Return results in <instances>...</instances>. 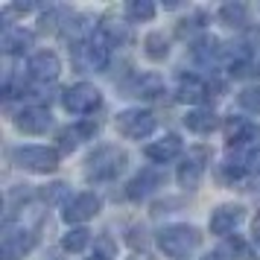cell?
<instances>
[{"mask_svg":"<svg viewBox=\"0 0 260 260\" xmlns=\"http://www.w3.org/2000/svg\"><path fill=\"white\" fill-rule=\"evenodd\" d=\"M199 243H202V234L193 225H167V228L158 231V248L173 260L190 257L199 248Z\"/></svg>","mask_w":260,"mask_h":260,"instance_id":"1","label":"cell"},{"mask_svg":"<svg viewBox=\"0 0 260 260\" xmlns=\"http://www.w3.org/2000/svg\"><path fill=\"white\" fill-rule=\"evenodd\" d=\"M126 167V152L117 149V146H100L88 155L85 161V176L88 181H111L117 178Z\"/></svg>","mask_w":260,"mask_h":260,"instance_id":"2","label":"cell"},{"mask_svg":"<svg viewBox=\"0 0 260 260\" xmlns=\"http://www.w3.org/2000/svg\"><path fill=\"white\" fill-rule=\"evenodd\" d=\"M12 161L21 170L38 173V176H47V173L59 170V155H56V149H47V146H15Z\"/></svg>","mask_w":260,"mask_h":260,"instance_id":"3","label":"cell"},{"mask_svg":"<svg viewBox=\"0 0 260 260\" xmlns=\"http://www.w3.org/2000/svg\"><path fill=\"white\" fill-rule=\"evenodd\" d=\"M117 132L129 141H143L146 135L155 132V114L143 108H126L117 114Z\"/></svg>","mask_w":260,"mask_h":260,"instance_id":"4","label":"cell"},{"mask_svg":"<svg viewBox=\"0 0 260 260\" xmlns=\"http://www.w3.org/2000/svg\"><path fill=\"white\" fill-rule=\"evenodd\" d=\"M208 161H211V149L208 146H193V149H187L184 161L178 164V184L184 190H196L202 176H205Z\"/></svg>","mask_w":260,"mask_h":260,"instance_id":"5","label":"cell"},{"mask_svg":"<svg viewBox=\"0 0 260 260\" xmlns=\"http://www.w3.org/2000/svg\"><path fill=\"white\" fill-rule=\"evenodd\" d=\"M108 50L100 38H91V41H79L73 47V64L79 71H106L108 68Z\"/></svg>","mask_w":260,"mask_h":260,"instance_id":"6","label":"cell"},{"mask_svg":"<svg viewBox=\"0 0 260 260\" xmlns=\"http://www.w3.org/2000/svg\"><path fill=\"white\" fill-rule=\"evenodd\" d=\"M100 100H103L100 91L88 82L71 85V88L64 91V96H61V103H64V108H68L71 114H88V111H94V108L100 106Z\"/></svg>","mask_w":260,"mask_h":260,"instance_id":"7","label":"cell"},{"mask_svg":"<svg viewBox=\"0 0 260 260\" xmlns=\"http://www.w3.org/2000/svg\"><path fill=\"white\" fill-rule=\"evenodd\" d=\"M100 208H103V202H100V196H94V193H79V196H73L68 205H64V222L68 225H79V222H88V219H94L96 213H100Z\"/></svg>","mask_w":260,"mask_h":260,"instance_id":"8","label":"cell"},{"mask_svg":"<svg viewBox=\"0 0 260 260\" xmlns=\"http://www.w3.org/2000/svg\"><path fill=\"white\" fill-rule=\"evenodd\" d=\"M15 126L26 132V135H44L53 126V117H50V111L44 106H29L15 117Z\"/></svg>","mask_w":260,"mask_h":260,"instance_id":"9","label":"cell"},{"mask_svg":"<svg viewBox=\"0 0 260 260\" xmlns=\"http://www.w3.org/2000/svg\"><path fill=\"white\" fill-rule=\"evenodd\" d=\"M32 246H36V234H32V231H24V228H6V234H3V260L24 257Z\"/></svg>","mask_w":260,"mask_h":260,"instance_id":"10","label":"cell"},{"mask_svg":"<svg viewBox=\"0 0 260 260\" xmlns=\"http://www.w3.org/2000/svg\"><path fill=\"white\" fill-rule=\"evenodd\" d=\"M243 219H246V211L240 205H219L211 213V234H219V237L231 234Z\"/></svg>","mask_w":260,"mask_h":260,"instance_id":"11","label":"cell"},{"mask_svg":"<svg viewBox=\"0 0 260 260\" xmlns=\"http://www.w3.org/2000/svg\"><path fill=\"white\" fill-rule=\"evenodd\" d=\"M29 73L36 76L38 82H53V79H59V73H61L59 56H56L53 50H41V53H36V56L29 59Z\"/></svg>","mask_w":260,"mask_h":260,"instance_id":"12","label":"cell"},{"mask_svg":"<svg viewBox=\"0 0 260 260\" xmlns=\"http://www.w3.org/2000/svg\"><path fill=\"white\" fill-rule=\"evenodd\" d=\"M161 184H164V173L149 167V170H143L141 176H135V178L129 181L126 196H129V199H135V202H138V199H146V196H149V193H155Z\"/></svg>","mask_w":260,"mask_h":260,"instance_id":"13","label":"cell"},{"mask_svg":"<svg viewBox=\"0 0 260 260\" xmlns=\"http://www.w3.org/2000/svg\"><path fill=\"white\" fill-rule=\"evenodd\" d=\"M126 94L138 96V100H155V96L164 94V79L158 73H141L126 85Z\"/></svg>","mask_w":260,"mask_h":260,"instance_id":"14","label":"cell"},{"mask_svg":"<svg viewBox=\"0 0 260 260\" xmlns=\"http://www.w3.org/2000/svg\"><path fill=\"white\" fill-rule=\"evenodd\" d=\"M208 96H211V88H208V82H205V79L193 76V73L178 79V100H181V103L199 106V103H205Z\"/></svg>","mask_w":260,"mask_h":260,"instance_id":"15","label":"cell"},{"mask_svg":"<svg viewBox=\"0 0 260 260\" xmlns=\"http://www.w3.org/2000/svg\"><path fill=\"white\" fill-rule=\"evenodd\" d=\"M178 152H181V138L178 135H164V138H158V141H152L146 146V158L155 161V164H167Z\"/></svg>","mask_w":260,"mask_h":260,"instance_id":"16","label":"cell"},{"mask_svg":"<svg viewBox=\"0 0 260 260\" xmlns=\"http://www.w3.org/2000/svg\"><path fill=\"white\" fill-rule=\"evenodd\" d=\"M29 44H32V32H26L24 26H6V29H3V38H0L3 53L21 56V53L29 50Z\"/></svg>","mask_w":260,"mask_h":260,"instance_id":"17","label":"cell"},{"mask_svg":"<svg viewBox=\"0 0 260 260\" xmlns=\"http://www.w3.org/2000/svg\"><path fill=\"white\" fill-rule=\"evenodd\" d=\"M184 126L190 132H196V135H211L219 126V120H216V114H213L211 108H193V111H187V117H184Z\"/></svg>","mask_w":260,"mask_h":260,"instance_id":"18","label":"cell"},{"mask_svg":"<svg viewBox=\"0 0 260 260\" xmlns=\"http://www.w3.org/2000/svg\"><path fill=\"white\" fill-rule=\"evenodd\" d=\"M216 257L219 260H254V251L243 237H228L222 240V246L216 248Z\"/></svg>","mask_w":260,"mask_h":260,"instance_id":"19","label":"cell"},{"mask_svg":"<svg viewBox=\"0 0 260 260\" xmlns=\"http://www.w3.org/2000/svg\"><path fill=\"white\" fill-rule=\"evenodd\" d=\"M143 53H146V59H152V61H164L167 53H170V41H167L164 32H149L143 38Z\"/></svg>","mask_w":260,"mask_h":260,"instance_id":"20","label":"cell"},{"mask_svg":"<svg viewBox=\"0 0 260 260\" xmlns=\"http://www.w3.org/2000/svg\"><path fill=\"white\" fill-rule=\"evenodd\" d=\"M190 53H193V59L199 61V64H211V61L219 56V41L213 36H205L190 47Z\"/></svg>","mask_w":260,"mask_h":260,"instance_id":"21","label":"cell"},{"mask_svg":"<svg viewBox=\"0 0 260 260\" xmlns=\"http://www.w3.org/2000/svg\"><path fill=\"white\" fill-rule=\"evenodd\" d=\"M219 21L225 26H243L248 21V9L243 3H225L222 9H219Z\"/></svg>","mask_w":260,"mask_h":260,"instance_id":"22","label":"cell"},{"mask_svg":"<svg viewBox=\"0 0 260 260\" xmlns=\"http://www.w3.org/2000/svg\"><path fill=\"white\" fill-rule=\"evenodd\" d=\"M126 18L135 21V24L152 21L155 18V3H149V0H132V3H126Z\"/></svg>","mask_w":260,"mask_h":260,"instance_id":"23","label":"cell"},{"mask_svg":"<svg viewBox=\"0 0 260 260\" xmlns=\"http://www.w3.org/2000/svg\"><path fill=\"white\" fill-rule=\"evenodd\" d=\"M88 243H91V231H85V228H71L61 237V248L64 251H82Z\"/></svg>","mask_w":260,"mask_h":260,"instance_id":"24","label":"cell"},{"mask_svg":"<svg viewBox=\"0 0 260 260\" xmlns=\"http://www.w3.org/2000/svg\"><path fill=\"white\" fill-rule=\"evenodd\" d=\"M117 254V243L111 240L108 234H100L94 240V257H103V260H111Z\"/></svg>","mask_w":260,"mask_h":260,"instance_id":"25","label":"cell"},{"mask_svg":"<svg viewBox=\"0 0 260 260\" xmlns=\"http://www.w3.org/2000/svg\"><path fill=\"white\" fill-rule=\"evenodd\" d=\"M240 106L251 111V114H260V88H246V91H240Z\"/></svg>","mask_w":260,"mask_h":260,"instance_id":"26","label":"cell"},{"mask_svg":"<svg viewBox=\"0 0 260 260\" xmlns=\"http://www.w3.org/2000/svg\"><path fill=\"white\" fill-rule=\"evenodd\" d=\"M79 129H61L59 132V149L61 152H73L76 146H79Z\"/></svg>","mask_w":260,"mask_h":260,"instance_id":"27","label":"cell"},{"mask_svg":"<svg viewBox=\"0 0 260 260\" xmlns=\"http://www.w3.org/2000/svg\"><path fill=\"white\" fill-rule=\"evenodd\" d=\"M129 246L135 248V251H143V248H146V231H143V228H138V225L129 228Z\"/></svg>","mask_w":260,"mask_h":260,"instance_id":"28","label":"cell"},{"mask_svg":"<svg viewBox=\"0 0 260 260\" xmlns=\"http://www.w3.org/2000/svg\"><path fill=\"white\" fill-rule=\"evenodd\" d=\"M202 21V15H193V18H184V21H181V24H178V36H187V32H193V29H196V26H202L199 24Z\"/></svg>","mask_w":260,"mask_h":260,"instance_id":"29","label":"cell"},{"mask_svg":"<svg viewBox=\"0 0 260 260\" xmlns=\"http://www.w3.org/2000/svg\"><path fill=\"white\" fill-rule=\"evenodd\" d=\"M246 170L248 173H260V152H251L246 158Z\"/></svg>","mask_w":260,"mask_h":260,"instance_id":"30","label":"cell"},{"mask_svg":"<svg viewBox=\"0 0 260 260\" xmlns=\"http://www.w3.org/2000/svg\"><path fill=\"white\" fill-rule=\"evenodd\" d=\"M254 237L260 240V213H257V219H254Z\"/></svg>","mask_w":260,"mask_h":260,"instance_id":"31","label":"cell"},{"mask_svg":"<svg viewBox=\"0 0 260 260\" xmlns=\"http://www.w3.org/2000/svg\"><path fill=\"white\" fill-rule=\"evenodd\" d=\"M88 260H103V257H88Z\"/></svg>","mask_w":260,"mask_h":260,"instance_id":"32","label":"cell"}]
</instances>
